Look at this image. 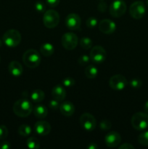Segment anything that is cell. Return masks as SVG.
Segmentation results:
<instances>
[{"instance_id": "52a82bcc", "label": "cell", "mask_w": 148, "mask_h": 149, "mask_svg": "<svg viewBox=\"0 0 148 149\" xmlns=\"http://www.w3.org/2000/svg\"><path fill=\"white\" fill-rule=\"evenodd\" d=\"M146 13V7L142 1H136L132 3L129 8V13L134 19H141Z\"/></svg>"}, {"instance_id": "4316f807", "label": "cell", "mask_w": 148, "mask_h": 149, "mask_svg": "<svg viewBox=\"0 0 148 149\" xmlns=\"http://www.w3.org/2000/svg\"><path fill=\"white\" fill-rule=\"evenodd\" d=\"M97 19L94 17H90L87 19L86 22V26L89 29H94L97 26Z\"/></svg>"}, {"instance_id": "3957f363", "label": "cell", "mask_w": 148, "mask_h": 149, "mask_svg": "<svg viewBox=\"0 0 148 149\" xmlns=\"http://www.w3.org/2000/svg\"><path fill=\"white\" fill-rule=\"evenodd\" d=\"M21 34L15 29H10L4 33L2 40L4 43L10 47H15L20 45L21 42Z\"/></svg>"}, {"instance_id": "6da1fadb", "label": "cell", "mask_w": 148, "mask_h": 149, "mask_svg": "<svg viewBox=\"0 0 148 149\" xmlns=\"http://www.w3.org/2000/svg\"><path fill=\"white\" fill-rule=\"evenodd\" d=\"M33 105L26 98L17 100L13 106V112L19 117H27L33 111Z\"/></svg>"}, {"instance_id": "9a60e30c", "label": "cell", "mask_w": 148, "mask_h": 149, "mask_svg": "<svg viewBox=\"0 0 148 149\" xmlns=\"http://www.w3.org/2000/svg\"><path fill=\"white\" fill-rule=\"evenodd\" d=\"M51 125L46 121H39L34 125V131L36 134L41 136L47 135L51 132Z\"/></svg>"}, {"instance_id": "d6a6232c", "label": "cell", "mask_w": 148, "mask_h": 149, "mask_svg": "<svg viewBox=\"0 0 148 149\" xmlns=\"http://www.w3.org/2000/svg\"><path fill=\"white\" fill-rule=\"evenodd\" d=\"M90 61V57H89L87 55H83L78 58V63L81 65H85L86 64L89 63Z\"/></svg>"}, {"instance_id": "e575fe53", "label": "cell", "mask_w": 148, "mask_h": 149, "mask_svg": "<svg viewBox=\"0 0 148 149\" xmlns=\"http://www.w3.org/2000/svg\"><path fill=\"white\" fill-rule=\"evenodd\" d=\"M107 4H106L105 2H104V1H101V2H100L99 3L98 6H97V9H98L99 11L101 12V13H104V12L107 10Z\"/></svg>"}, {"instance_id": "603a6c76", "label": "cell", "mask_w": 148, "mask_h": 149, "mask_svg": "<svg viewBox=\"0 0 148 149\" xmlns=\"http://www.w3.org/2000/svg\"><path fill=\"white\" fill-rule=\"evenodd\" d=\"M32 129L30 125H22L18 128V133L23 137H28L31 133Z\"/></svg>"}, {"instance_id": "7a4b0ae2", "label": "cell", "mask_w": 148, "mask_h": 149, "mask_svg": "<svg viewBox=\"0 0 148 149\" xmlns=\"http://www.w3.org/2000/svg\"><path fill=\"white\" fill-rule=\"evenodd\" d=\"M23 61L26 66L30 68H34L40 64L41 57L37 50L30 49L26 50L23 54Z\"/></svg>"}, {"instance_id": "8992f818", "label": "cell", "mask_w": 148, "mask_h": 149, "mask_svg": "<svg viewBox=\"0 0 148 149\" xmlns=\"http://www.w3.org/2000/svg\"><path fill=\"white\" fill-rule=\"evenodd\" d=\"M62 45L67 50H72L75 49L78 43V38L74 33L68 32L65 33L62 36L61 39Z\"/></svg>"}, {"instance_id": "ac0fdd59", "label": "cell", "mask_w": 148, "mask_h": 149, "mask_svg": "<svg viewBox=\"0 0 148 149\" xmlns=\"http://www.w3.org/2000/svg\"><path fill=\"white\" fill-rule=\"evenodd\" d=\"M9 72L14 77H19L23 72V68L18 61H13L10 63L8 66Z\"/></svg>"}, {"instance_id": "d6986e66", "label": "cell", "mask_w": 148, "mask_h": 149, "mask_svg": "<svg viewBox=\"0 0 148 149\" xmlns=\"http://www.w3.org/2000/svg\"><path fill=\"white\" fill-rule=\"evenodd\" d=\"M33 113L36 117L39 118V119H44L47 116L48 110L46 106L39 104L33 108Z\"/></svg>"}, {"instance_id": "8fae6325", "label": "cell", "mask_w": 148, "mask_h": 149, "mask_svg": "<svg viewBox=\"0 0 148 149\" xmlns=\"http://www.w3.org/2000/svg\"><path fill=\"white\" fill-rule=\"evenodd\" d=\"M128 82L126 79L120 74H116L113 76L109 80V85L113 90L116 91L123 90L127 85Z\"/></svg>"}, {"instance_id": "5b68a950", "label": "cell", "mask_w": 148, "mask_h": 149, "mask_svg": "<svg viewBox=\"0 0 148 149\" xmlns=\"http://www.w3.org/2000/svg\"><path fill=\"white\" fill-rule=\"evenodd\" d=\"M43 23L48 29H54L57 27L59 23V13L54 10H46L44 15Z\"/></svg>"}, {"instance_id": "30bf717a", "label": "cell", "mask_w": 148, "mask_h": 149, "mask_svg": "<svg viewBox=\"0 0 148 149\" xmlns=\"http://www.w3.org/2000/svg\"><path fill=\"white\" fill-rule=\"evenodd\" d=\"M89 57L90 60L94 63H102L105 61L107 53L102 47L95 46L91 49Z\"/></svg>"}, {"instance_id": "836d02e7", "label": "cell", "mask_w": 148, "mask_h": 149, "mask_svg": "<svg viewBox=\"0 0 148 149\" xmlns=\"http://www.w3.org/2000/svg\"><path fill=\"white\" fill-rule=\"evenodd\" d=\"M49 108H50L52 110H57V109H59V101L58 100H57L56 99H52V100H51L50 101H49Z\"/></svg>"}, {"instance_id": "d590c367", "label": "cell", "mask_w": 148, "mask_h": 149, "mask_svg": "<svg viewBox=\"0 0 148 149\" xmlns=\"http://www.w3.org/2000/svg\"><path fill=\"white\" fill-rule=\"evenodd\" d=\"M60 0H46V2L49 7H55L59 4Z\"/></svg>"}, {"instance_id": "44dd1931", "label": "cell", "mask_w": 148, "mask_h": 149, "mask_svg": "<svg viewBox=\"0 0 148 149\" xmlns=\"http://www.w3.org/2000/svg\"><path fill=\"white\" fill-rule=\"evenodd\" d=\"M30 97L32 101L37 103H41V102L44 99L45 95H44V91H42L41 90L38 89V90H35L32 92Z\"/></svg>"}, {"instance_id": "7402d4cb", "label": "cell", "mask_w": 148, "mask_h": 149, "mask_svg": "<svg viewBox=\"0 0 148 149\" xmlns=\"http://www.w3.org/2000/svg\"><path fill=\"white\" fill-rule=\"evenodd\" d=\"M98 70L94 65H89L86 68L85 75L88 79H94L97 76Z\"/></svg>"}, {"instance_id": "1f68e13d", "label": "cell", "mask_w": 148, "mask_h": 149, "mask_svg": "<svg viewBox=\"0 0 148 149\" xmlns=\"http://www.w3.org/2000/svg\"><path fill=\"white\" fill-rule=\"evenodd\" d=\"M35 9L37 12L39 13H43L45 11V9H46V6H45L44 3L42 2L41 1H38L35 3Z\"/></svg>"}, {"instance_id": "e0dca14e", "label": "cell", "mask_w": 148, "mask_h": 149, "mask_svg": "<svg viewBox=\"0 0 148 149\" xmlns=\"http://www.w3.org/2000/svg\"><path fill=\"white\" fill-rule=\"evenodd\" d=\"M61 113L65 116H71L75 112V106L71 101H65L59 106Z\"/></svg>"}, {"instance_id": "9c48e42d", "label": "cell", "mask_w": 148, "mask_h": 149, "mask_svg": "<svg viewBox=\"0 0 148 149\" xmlns=\"http://www.w3.org/2000/svg\"><path fill=\"white\" fill-rule=\"evenodd\" d=\"M80 124L85 130L91 132L97 126V122L92 114L89 113H84L80 116Z\"/></svg>"}, {"instance_id": "74e56055", "label": "cell", "mask_w": 148, "mask_h": 149, "mask_svg": "<svg viewBox=\"0 0 148 149\" xmlns=\"http://www.w3.org/2000/svg\"><path fill=\"white\" fill-rule=\"evenodd\" d=\"M11 147V145L7 141H4L0 144V149H9Z\"/></svg>"}, {"instance_id": "cb8c5ba5", "label": "cell", "mask_w": 148, "mask_h": 149, "mask_svg": "<svg viewBox=\"0 0 148 149\" xmlns=\"http://www.w3.org/2000/svg\"><path fill=\"white\" fill-rule=\"evenodd\" d=\"M27 146L30 149H37L40 147V142L35 137H30L27 140Z\"/></svg>"}, {"instance_id": "2e32d148", "label": "cell", "mask_w": 148, "mask_h": 149, "mask_svg": "<svg viewBox=\"0 0 148 149\" xmlns=\"http://www.w3.org/2000/svg\"><path fill=\"white\" fill-rule=\"evenodd\" d=\"M52 95L53 98L56 99L59 102H61L65 100L66 97V91L62 85L57 84L52 88Z\"/></svg>"}, {"instance_id": "f1b7e54d", "label": "cell", "mask_w": 148, "mask_h": 149, "mask_svg": "<svg viewBox=\"0 0 148 149\" xmlns=\"http://www.w3.org/2000/svg\"><path fill=\"white\" fill-rule=\"evenodd\" d=\"M130 86L134 89L140 88L142 85V81L139 79H133L129 82Z\"/></svg>"}, {"instance_id": "4fadbf2b", "label": "cell", "mask_w": 148, "mask_h": 149, "mask_svg": "<svg viewBox=\"0 0 148 149\" xmlns=\"http://www.w3.org/2000/svg\"><path fill=\"white\" fill-rule=\"evenodd\" d=\"M104 141L107 147L115 148L117 147L121 142V137L120 135L117 132L112 131L108 132L104 138Z\"/></svg>"}, {"instance_id": "f35d334b", "label": "cell", "mask_w": 148, "mask_h": 149, "mask_svg": "<svg viewBox=\"0 0 148 149\" xmlns=\"http://www.w3.org/2000/svg\"><path fill=\"white\" fill-rule=\"evenodd\" d=\"M88 149H96L98 148V146H97V145L96 143H90L89 145L88 146Z\"/></svg>"}, {"instance_id": "277c9868", "label": "cell", "mask_w": 148, "mask_h": 149, "mask_svg": "<svg viewBox=\"0 0 148 149\" xmlns=\"http://www.w3.org/2000/svg\"><path fill=\"white\" fill-rule=\"evenodd\" d=\"M131 125L135 130L142 131L148 127V114L145 112H137L132 116Z\"/></svg>"}, {"instance_id": "484cf974", "label": "cell", "mask_w": 148, "mask_h": 149, "mask_svg": "<svg viewBox=\"0 0 148 149\" xmlns=\"http://www.w3.org/2000/svg\"><path fill=\"white\" fill-rule=\"evenodd\" d=\"M138 142L140 145L148 146V131L142 132L138 136Z\"/></svg>"}, {"instance_id": "5bb4252c", "label": "cell", "mask_w": 148, "mask_h": 149, "mask_svg": "<svg viewBox=\"0 0 148 149\" xmlns=\"http://www.w3.org/2000/svg\"><path fill=\"white\" fill-rule=\"evenodd\" d=\"M99 29L103 33L111 34L115 31L116 24L113 20L109 19H103L99 23Z\"/></svg>"}, {"instance_id": "4dcf8cb0", "label": "cell", "mask_w": 148, "mask_h": 149, "mask_svg": "<svg viewBox=\"0 0 148 149\" xmlns=\"http://www.w3.org/2000/svg\"><path fill=\"white\" fill-rule=\"evenodd\" d=\"M8 135V129L5 125H0V140L5 139Z\"/></svg>"}, {"instance_id": "7c38bea8", "label": "cell", "mask_w": 148, "mask_h": 149, "mask_svg": "<svg viewBox=\"0 0 148 149\" xmlns=\"http://www.w3.org/2000/svg\"><path fill=\"white\" fill-rule=\"evenodd\" d=\"M81 17L75 13H71L65 19V25L70 30H78L81 28Z\"/></svg>"}, {"instance_id": "d4e9b609", "label": "cell", "mask_w": 148, "mask_h": 149, "mask_svg": "<svg viewBox=\"0 0 148 149\" xmlns=\"http://www.w3.org/2000/svg\"><path fill=\"white\" fill-rule=\"evenodd\" d=\"M80 46L84 49H89L92 46V40L89 37H82L80 40Z\"/></svg>"}, {"instance_id": "b9f144b4", "label": "cell", "mask_w": 148, "mask_h": 149, "mask_svg": "<svg viewBox=\"0 0 148 149\" xmlns=\"http://www.w3.org/2000/svg\"><path fill=\"white\" fill-rule=\"evenodd\" d=\"M147 6H148V0H147Z\"/></svg>"}, {"instance_id": "83f0119b", "label": "cell", "mask_w": 148, "mask_h": 149, "mask_svg": "<svg viewBox=\"0 0 148 149\" xmlns=\"http://www.w3.org/2000/svg\"><path fill=\"white\" fill-rule=\"evenodd\" d=\"M111 122L107 120V119H104V120L101 121L100 123V127L102 130H110L111 128Z\"/></svg>"}, {"instance_id": "ffe728a7", "label": "cell", "mask_w": 148, "mask_h": 149, "mask_svg": "<svg viewBox=\"0 0 148 149\" xmlns=\"http://www.w3.org/2000/svg\"><path fill=\"white\" fill-rule=\"evenodd\" d=\"M40 52L42 55L45 57H49L52 55L55 52L53 45L50 43H44L40 47Z\"/></svg>"}, {"instance_id": "f546056e", "label": "cell", "mask_w": 148, "mask_h": 149, "mask_svg": "<svg viewBox=\"0 0 148 149\" xmlns=\"http://www.w3.org/2000/svg\"><path fill=\"white\" fill-rule=\"evenodd\" d=\"M62 84L65 87H73L75 85V79L72 77H66L62 80Z\"/></svg>"}, {"instance_id": "8d00e7d4", "label": "cell", "mask_w": 148, "mask_h": 149, "mask_svg": "<svg viewBox=\"0 0 148 149\" xmlns=\"http://www.w3.org/2000/svg\"><path fill=\"white\" fill-rule=\"evenodd\" d=\"M118 148L119 149H131V148H134V146H132L131 144L126 143H123L122 144V145H120Z\"/></svg>"}, {"instance_id": "ab89813d", "label": "cell", "mask_w": 148, "mask_h": 149, "mask_svg": "<svg viewBox=\"0 0 148 149\" xmlns=\"http://www.w3.org/2000/svg\"><path fill=\"white\" fill-rule=\"evenodd\" d=\"M144 110H145V113H148V100L145 103V106H144Z\"/></svg>"}, {"instance_id": "60d3db41", "label": "cell", "mask_w": 148, "mask_h": 149, "mask_svg": "<svg viewBox=\"0 0 148 149\" xmlns=\"http://www.w3.org/2000/svg\"><path fill=\"white\" fill-rule=\"evenodd\" d=\"M1 45H2V42H1V41L0 40V47H1Z\"/></svg>"}, {"instance_id": "ba28073f", "label": "cell", "mask_w": 148, "mask_h": 149, "mask_svg": "<svg viewBox=\"0 0 148 149\" xmlns=\"http://www.w3.org/2000/svg\"><path fill=\"white\" fill-rule=\"evenodd\" d=\"M126 8H127V6H126V2L124 1H123V0H115L110 4L109 12L113 17H120L126 13Z\"/></svg>"}, {"instance_id": "7bdbcfd3", "label": "cell", "mask_w": 148, "mask_h": 149, "mask_svg": "<svg viewBox=\"0 0 148 149\" xmlns=\"http://www.w3.org/2000/svg\"><path fill=\"white\" fill-rule=\"evenodd\" d=\"M0 61H1V57H0Z\"/></svg>"}]
</instances>
